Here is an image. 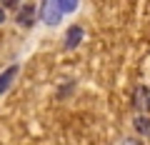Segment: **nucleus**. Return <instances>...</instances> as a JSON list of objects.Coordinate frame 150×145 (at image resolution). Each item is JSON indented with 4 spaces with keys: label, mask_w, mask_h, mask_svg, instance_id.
Here are the masks:
<instances>
[{
    "label": "nucleus",
    "mask_w": 150,
    "mask_h": 145,
    "mask_svg": "<svg viewBox=\"0 0 150 145\" xmlns=\"http://www.w3.org/2000/svg\"><path fill=\"white\" fill-rule=\"evenodd\" d=\"M63 15H65V13L60 10L58 0H43V8H40V15H38V18H40L48 28H55V25H60Z\"/></svg>",
    "instance_id": "obj_1"
},
{
    "label": "nucleus",
    "mask_w": 150,
    "mask_h": 145,
    "mask_svg": "<svg viewBox=\"0 0 150 145\" xmlns=\"http://www.w3.org/2000/svg\"><path fill=\"white\" fill-rule=\"evenodd\" d=\"M83 38H85V30H83V25H70L68 30H65V38H63L65 50H75L78 45L83 43Z\"/></svg>",
    "instance_id": "obj_2"
},
{
    "label": "nucleus",
    "mask_w": 150,
    "mask_h": 145,
    "mask_svg": "<svg viewBox=\"0 0 150 145\" xmlns=\"http://www.w3.org/2000/svg\"><path fill=\"white\" fill-rule=\"evenodd\" d=\"M135 108H138V113H150V90L148 88L135 90Z\"/></svg>",
    "instance_id": "obj_3"
},
{
    "label": "nucleus",
    "mask_w": 150,
    "mask_h": 145,
    "mask_svg": "<svg viewBox=\"0 0 150 145\" xmlns=\"http://www.w3.org/2000/svg\"><path fill=\"white\" fill-rule=\"evenodd\" d=\"M15 75H18V65H10V68H5L3 73H0V95L10 90V85H13V80H15Z\"/></svg>",
    "instance_id": "obj_4"
},
{
    "label": "nucleus",
    "mask_w": 150,
    "mask_h": 145,
    "mask_svg": "<svg viewBox=\"0 0 150 145\" xmlns=\"http://www.w3.org/2000/svg\"><path fill=\"white\" fill-rule=\"evenodd\" d=\"M133 128H135V133H138V135H150V118H148L145 113L135 115V120H133Z\"/></svg>",
    "instance_id": "obj_5"
},
{
    "label": "nucleus",
    "mask_w": 150,
    "mask_h": 145,
    "mask_svg": "<svg viewBox=\"0 0 150 145\" xmlns=\"http://www.w3.org/2000/svg\"><path fill=\"white\" fill-rule=\"evenodd\" d=\"M33 20H35V5H30V3H28L25 8H20L18 23H20V25H33Z\"/></svg>",
    "instance_id": "obj_6"
},
{
    "label": "nucleus",
    "mask_w": 150,
    "mask_h": 145,
    "mask_svg": "<svg viewBox=\"0 0 150 145\" xmlns=\"http://www.w3.org/2000/svg\"><path fill=\"white\" fill-rule=\"evenodd\" d=\"M58 5H60V10H63L65 15H70V13H75V10H78L80 0H58Z\"/></svg>",
    "instance_id": "obj_7"
},
{
    "label": "nucleus",
    "mask_w": 150,
    "mask_h": 145,
    "mask_svg": "<svg viewBox=\"0 0 150 145\" xmlns=\"http://www.w3.org/2000/svg\"><path fill=\"white\" fill-rule=\"evenodd\" d=\"M0 5L3 8H13V5H18V0H0Z\"/></svg>",
    "instance_id": "obj_8"
},
{
    "label": "nucleus",
    "mask_w": 150,
    "mask_h": 145,
    "mask_svg": "<svg viewBox=\"0 0 150 145\" xmlns=\"http://www.w3.org/2000/svg\"><path fill=\"white\" fill-rule=\"evenodd\" d=\"M5 18H8V15H5V8L0 5V23H5Z\"/></svg>",
    "instance_id": "obj_9"
}]
</instances>
